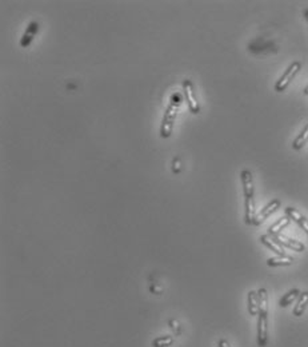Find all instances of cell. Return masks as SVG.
<instances>
[{"label": "cell", "instance_id": "ba28073f", "mask_svg": "<svg viewBox=\"0 0 308 347\" xmlns=\"http://www.w3.org/2000/svg\"><path fill=\"white\" fill-rule=\"evenodd\" d=\"M286 214H287V217L290 218V219H292V221H295L298 225H299L302 229H303L306 232H307L308 235V219L307 218H304L302 214L298 211L296 209H294V207H287L286 209Z\"/></svg>", "mask_w": 308, "mask_h": 347}, {"label": "cell", "instance_id": "7a4b0ae2", "mask_svg": "<svg viewBox=\"0 0 308 347\" xmlns=\"http://www.w3.org/2000/svg\"><path fill=\"white\" fill-rule=\"evenodd\" d=\"M300 67H302V64H300L299 62H295L292 63L291 66L288 67V70L283 74V76L280 78L279 80H278V83H276L275 86V90L278 92H282L284 91L286 88L288 87V84L291 83V80L295 78V75L299 72Z\"/></svg>", "mask_w": 308, "mask_h": 347}, {"label": "cell", "instance_id": "44dd1931", "mask_svg": "<svg viewBox=\"0 0 308 347\" xmlns=\"http://www.w3.org/2000/svg\"><path fill=\"white\" fill-rule=\"evenodd\" d=\"M304 15H306V17H307V20H308V11H306V12H304Z\"/></svg>", "mask_w": 308, "mask_h": 347}, {"label": "cell", "instance_id": "277c9868", "mask_svg": "<svg viewBox=\"0 0 308 347\" xmlns=\"http://www.w3.org/2000/svg\"><path fill=\"white\" fill-rule=\"evenodd\" d=\"M183 88H184V97H186V101H187L188 103L190 111H191L192 114H198L200 111V107L198 101H196L195 91H194V84H192L191 80H184Z\"/></svg>", "mask_w": 308, "mask_h": 347}, {"label": "cell", "instance_id": "2e32d148", "mask_svg": "<svg viewBox=\"0 0 308 347\" xmlns=\"http://www.w3.org/2000/svg\"><path fill=\"white\" fill-rule=\"evenodd\" d=\"M259 294V313L268 314V294L266 289H260Z\"/></svg>", "mask_w": 308, "mask_h": 347}, {"label": "cell", "instance_id": "9a60e30c", "mask_svg": "<svg viewBox=\"0 0 308 347\" xmlns=\"http://www.w3.org/2000/svg\"><path fill=\"white\" fill-rule=\"evenodd\" d=\"M300 291L298 289H294L291 290V291H288L287 294H284V297H282V299H280L279 305L280 307H287V306H290L292 303V302L295 301L296 298H299L300 295Z\"/></svg>", "mask_w": 308, "mask_h": 347}, {"label": "cell", "instance_id": "ac0fdd59", "mask_svg": "<svg viewBox=\"0 0 308 347\" xmlns=\"http://www.w3.org/2000/svg\"><path fill=\"white\" fill-rule=\"evenodd\" d=\"M174 337L171 335H164V337H158L156 339H154L152 342V346L154 347H170L172 343H174Z\"/></svg>", "mask_w": 308, "mask_h": 347}, {"label": "cell", "instance_id": "ffe728a7", "mask_svg": "<svg viewBox=\"0 0 308 347\" xmlns=\"http://www.w3.org/2000/svg\"><path fill=\"white\" fill-rule=\"evenodd\" d=\"M304 94H306V95H308V87L304 88Z\"/></svg>", "mask_w": 308, "mask_h": 347}, {"label": "cell", "instance_id": "7c38bea8", "mask_svg": "<svg viewBox=\"0 0 308 347\" xmlns=\"http://www.w3.org/2000/svg\"><path fill=\"white\" fill-rule=\"evenodd\" d=\"M294 263V258L287 255H278L274 258H270L267 260V264L271 267H278V266H291Z\"/></svg>", "mask_w": 308, "mask_h": 347}, {"label": "cell", "instance_id": "3957f363", "mask_svg": "<svg viewBox=\"0 0 308 347\" xmlns=\"http://www.w3.org/2000/svg\"><path fill=\"white\" fill-rule=\"evenodd\" d=\"M268 342V314L258 315V346L266 347Z\"/></svg>", "mask_w": 308, "mask_h": 347}, {"label": "cell", "instance_id": "d6986e66", "mask_svg": "<svg viewBox=\"0 0 308 347\" xmlns=\"http://www.w3.org/2000/svg\"><path fill=\"white\" fill-rule=\"evenodd\" d=\"M217 347H231V346H229V343L227 339H220V341L217 342Z\"/></svg>", "mask_w": 308, "mask_h": 347}, {"label": "cell", "instance_id": "8992f818", "mask_svg": "<svg viewBox=\"0 0 308 347\" xmlns=\"http://www.w3.org/2000/svg\"><path fill=\"white\" fill-rule=\"evenodd\" d=\"M243 184V191H244V198L246 201L254 199V180H252V174L248 170H244L240 174Z\"/></svg>", "mask_w": 308, "mask_h": 347}, {"label": "cell", "instance_id": "9c48e42d", "mask_svg": "<svg viewBox=\"0 0 308 347\" xmlns=\"http://www.w3.org/2000/svg\"><path fill=\"white\" fill-rule=\"evenodd\" d=\"M260 242H262L264 246L268 247V248H271L272 251H275L278 255H286V251H284L283 247L280 246L275 239L271 238L270 235H262V236H260Z\"/></svg>", "mask_w": 308, "mask_h": 347}, {"label": "cell", "instance_id": "4fadbf2b", "mask_svg": "<svg viewBox=\"0 0 308 347\" xmlns=\"http://www.w3.org/2000/svg\"><path fill=\"white\" fill-rule=\"evenodd\" d=\"M307 305H308V291H306V293H302L299 295V299H298V302H296L295 309H294V315H295V317H302L304 311H306V309H307Z\"/></svg>", "mask_w": 308, "mask_h": 347}, {"label": "cell", "instance_id": "e0dca14e", "mask_svg": "<svg viewBox=\"0 0 308 347\" xmlns=\"http://www.w3.org/2000/svg\"><path fill=\"white\" fill-rule=\"evenodd\" d=\"M307 142H308V124L304 127V130L300 132L299 136L294 140L292 147H294L295 150H300V148H303L304 144H306Z\"/></svg>", "mask_w": 308, "mask_h": 347}, {"label": "cell", "instance_id": "52a82bcc", "mask_svg": "<svg viewBox=\"0 0 308 347\" xmlns=\"http://www.w3.org/2000/svg\"><path fill=\"white\" fill-rule=\"evenodd\" d=\"M274 239H275L276 242L279 243L282 247H287V248H291V250L298 251V252H302V251H304V248H306L303 243H300L299 240H294V239L288 238V236H286V235L283 234L276 235V236H274Z\"/></svg>", "mask_w": 308, "mask_h": 347}, {"label": "cell", "instance_id": "8fae6325", "mask_svg": "<svg viewBox=\"0 0 308 347\" xmlns=\"http://www.w3.org/2000/svg\"><path fill=\"white\" fill-rule=\"evenodd\" d=\"M38 28L39 25L36 21H32L31 24L28 25V28H27V31H25V34L23 35V38H21V47H27L29 46V43L32 42L33 38H35V35H36V32H38Z\"/></svg>", "mask_w": 308, "mask_h": 347}, {"label": "cell", "instance_id": "5b68a950", "mask_svg": "<svg viewBox=\"0 0 308 347\" xmlns=\"http://www.w3.org/2000/svg\"><path fill=\"white\" fill-rule=\"evenodd\" d=\"M279 207H280L279 199H274V201H271L270 203L266 206V207H263V209L260 210L258 214H256V217H255L254 223H252V225H255V226L262 225V223L266 221L267 218L271 217V215L275 213L276 210L279 209Z\"/></svg>", "mask_w": 308, "mask_h": 347}, {"label": "cell", "instance_id": "6da1fadb", "mask_svg": "<svg viewBox=\"0 0 308 347\" xmlns=\"http://www.w3.org/2000/svg\"><path fill=\"white\" fill-rule=\"evenodd\" d=\"M179 107L180 102L175 101V97H174L171 99V103L168 105V107H167L164 116H163L162 127H160V136H162V138H168L171 135V132H172V127H174V123H175Z\"/></svg>", "mask_w": 308, "mask_h": 347}, {"label": "cell", "instance_id": "5bb4252c", "mask_svg": "<svg viewBox=\"0 0 308 347\" xmlns=\"http://www.w3.org/2000/svg\"><path fill=\"white\" fill-rule=\"evenodd\" d=\"M248 313L252 317L259 315V294L256 291L248 293Z\"/></svg>", "mask_w": 308, "mask_h": 347}, {"label": "cell", "instance_id": "30bf717a", "mask_svg": "<svg viewBox=\"0 0 308 347\" xmlns=\"http://www.w3.org/2000/svg\"><path fill=\"white\" fill-rule=\"evenodd\" d=\"M290 222H291V219L288 217H283L280 218L278 222H275L272 226L270 227V230H268V234H270V236H276V235H279L280 232H282V230H284L286 227L290 225Z\"/></svg>", "mask_w": 308, "mask_h": 347}]
</instances>
